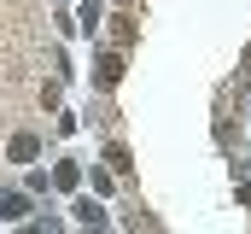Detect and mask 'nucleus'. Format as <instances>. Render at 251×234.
Returning a JSON list of instances; mask_svg holds the SVG:
<instances>
[{"instance_id":"nucleus-7","label":"nucleus","mask_w":251,"mask_h":234,"mask_svg":"<svg viewBox=\"0 0 251 234\" xmlns=\"http://www.w3.org/2000/svg\"><path fill=\"white\" fill-rule=\"evenodd\" d=\"M240 205H251V181H246V187H240Z\"/></svg>"},{"instance_id":"nucleus-8","label":"nucleus","mask_w":251,"mask_h":234,"mask_svg":"<svg viewBox=\"0 0 251 234\" xmlns=\"http://www.w3.org/2000/svg\"><path fill=\"white\" fill-rule=\"evenodd\" d=\"M246 70H251V47H246Z\"/></svg>"},{"instance_id":"nucleus-4","label":"nucleus","mask_w":251,"mask_h":234,"mask_svg":"<svg viewBox=\"0 0 251 234\" xmlns=\"http://www.w3.org/2000/svg\"><path fill=\"white\" fill-rule=\"evenodd\" d=\"M76 223H105V211H100L94 199H82V205H76Z\"/></svg>"},{"instance_id":"nucleus-5","label":"nucleus","mask_w":251,"mask_h":234,"mask_svg":"<svg viewBox=\"0 0 251 234\" xmlns=\"http://www.w3.org/2000/svg\"><path fill=\"white\" fill-rule=\"evenodd\" d=\"M105 164H111V170H128V146H117V141H111V146H105Z\"/></svg>"},{"instance_id":"nucleus-6","label":"nucleus","mask_w":251,"mask_h":234,"mask_svg":"<svg viewBox=\"0 0 251 234\" xmlns=\"http://www.w3.org/2000/svg\"><path fill=\"white\" fill-rule=\"evenodd\" d=\"M53 181H59V187H76V181H82V170H76V164H59V170H53Z\"/></svg>"},{"instance_id":"nucleus-2","label":"nucleus","mask_w":251,"mask_h":234,"mask_svg":"<svg viewBox=\"0 0 251 234\" xmlns=\"http://www.w3.org/2000/svg\"><path fill=\"white\" fill-rule=\"evenodd\" d=\"M94 82H100V88H117V82H123V53H105V58H100Z\"/></svg>"},{"instance_id":"nucleus-3","label":"nucleus","mask_w":251,"mask_h":234,"mask_svg":"<svg viewBox=\"0 0 251 234\" xmlns=\"http://www.w3.org/2000/svg\"><path fill=\"white\" fill-rule=\"evenodd\" d=\"M24 211H29V199H24V193H0V223H18Z\"/></svg>"},{"instance_id":"nucleus-1","label":"nucleus","mask_w":251,"mask_h":234,"mask_svg":"<svg viewBox=\"0 0 251 234\" xmlns=\"http://www.w3.org/2000/svg\"><path fill=\"white\" fill-rule=\"evenodd\" d=\"M35 152H41V141H35V135H12V146H6V158H12V164H35Z\"/></svg>"}]
</instances>
